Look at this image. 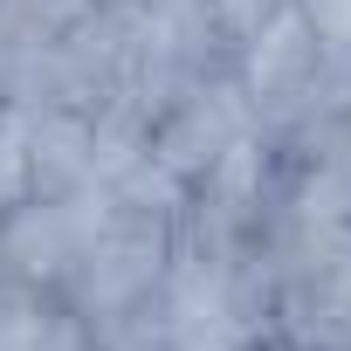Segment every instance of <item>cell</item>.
I'll use <instances>...</instances> for the list:
<instances>
[{
  "label": "cell",
  "mask_w": 351,
  "mask_h": 351,
  "mask_svg": "<svg viewBox=\"0 0 351 351\" xmlns=\"http://www.w3.org/2000/svg\"><path fill=\"white\" fill-rule=\"evenodd\" d=\"M165 262H172V221H145V214L110 207V221L90 234L83 262L69 269L62 303L90 330H104V324H117V317H131V310H145L158 296Z\"/></svg>",
  "instance_id": "cell-1"
},
{
  "label": "cell",
  "mask_w": 351,
  "mask_h": 351,
  "mask_svg": "<svg viewBox=\"0 0 351 351\" xmlns=\"http://www.w3.org/2000/svg\"><path fill=\"white\" fill-rule=\"evenodd\" d=\"M248 131H262V117H255L241 76L234 69H207L200 83H186L180 97L152 117V158L172 165L186 186H200L207 172H214V158L234 138H248Z\"/></svg>",
  "instance_id": "cell-3"
},
{
  "label": "cell",
  "mask_w": 351,
  "mask_h": 351,
  "mask_svg": "<svg viewBox=\"0 0 351 351\" xmlns=\"http://www.w3.org/2000/svg\"><path fill=\"white\" fill-rule=\"evenodd\" d=\"M104 186L90 165V110L35 104L28 110V193H83Z\"/></svg>",
  "instance_id": "cell-4"
},
{
  "label": "cell",
  "mask_w": 351,
  "mask_h": 351,
  "mask_svg": "<svg viewBox=\"0 0 351 351\" xmlns=\"http://www.w3.org/2000/svg\"><path fill=\"white\" fill-rule=\"evenodd\" d=\"M296 14L317 28L330 62H351V0H296Z\"/></svg>",
  "instance_id": "cell-5"
},
{
  "label": "cell",
  "mask_w": 351,
  "mask_h": 351,
  "mask_svg": "<svg viewBox=\"0 0 351 351\" xmlns=\"http://www.w3.org/2000/svg\"><path fill=\"white\" fill-rule=\"evenodd\" d=\"M110 186H83V193H21L0 214V276H14L28 289L62 296L69 269L83 262L90 234L110 221Z\"/></svg>",
  "instance_id": "cell-2"
}]
</instances>
